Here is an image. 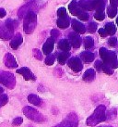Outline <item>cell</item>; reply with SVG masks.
Masks as SVG:
<instances>
[{
  "label": "cell",
  "mask_w": 118,
  "mask_h": 127,
  "mask_svg": "<svg viewBox=\"0 0 118 127\" xmlns=\"http://www.w3.org/2000/svg\"><path fill=\"white\" fill-rule=\"evenodd\" d=\"M105 120H106V107L104 105H100L87 119V125L95 126L101 122H104Z\"/></svg>",
  "instance_id": "6da1fadb"
},
{
  "label": "cell",
  "mask_w": 118,
  "mask_h": 127,
  "mask_svg": "<svg viewBox=\"0 0 118 127\" xmlns=\"http://www.w3.org/2000/svg\"><path fill=\"white\" fill-rule=\"evenodd\" d=\"M99 53H100L101 59L102 60L103 63L109 65L112 69L118 68V59L116 54L114 51H110L104 47H101V48H100Z\"/></svg>",
  "instance_id": "7a4b0ae2"
},
{
  "label": "cell",
  "mask_w": 118,
  "mask_h": 127,
  "mask_svg": "<svg viewBox=\"0 0 118 127\" xmlns=\"http://www.w3.org/2000/svg\"><path fill=\"white\" fill-rule=\"evenodd\" d=\"M37 24V15L34 11H30L24 17L23 21V29L27 34H31L33 32Z\"/></svg>",
  "instance_id": "3957f363"
},
{
  "label": "cell",
  "mask_w": 118,
  "mask_h": 127,
  "mask_svg": "<svg viewBox=\"0 0 118 127\" xmlns=\"http://www.w3.org/2000/svg\"><path fill=\"white\" fill-rule=\"evenodd\" d=\"M23 113L28 119L33 121L35 123H42L44 121V117L42 116L37 109H35L32 107H24L23 108Z\"/></svg>",
  "instance_id": "277c9868"
},
{
  "label": "cell",
  "mask_w": 118,
  "mask_h": 127,
  "mask_svg": "<svg viewBox=\"0 0 118 127\" xmlns=\"http://www.w3.org/2000/svg\"><path fill=\"white\" fill-rule=\"evenodd\" d=\"M0 84L7 86V88L13 89L16 85L15 76L11 72L2 71V72H0Z\"/></svg>",
  "instance_id": "5b68a950"
},
{
  "label": "cell",
  "mask_w": 118,
  "mask_h": 127,
  "mask_svg": "<svg viewBox=\"0 0 118 127\" xmlns=\"http://www.w3.org/2000/svg\"><path fill=\"white\" fill-rule=\"evenodd\" d=\"M78 125H79V118L76 115V113L71 112L67 115L66 119H64L60 124L54 127H78Z\"/></svg>",
  "instance_id": "8992f818"
},
{
  "label": "cell",
  "mask_w": 118,
  "mask_h": 127,
  "mask_svg": "<svg viewBox=\"0 0 118 127\" xmlns=\"http://www.w3.org/2000/svg\"><path fill=\"white\" fill-rule=\"evenodd\" d=\"M67 65L75 72H79L83 69V65H82V62H81V60L79 58H77V57L71 58L67 61Z\"/></svg>",
  "instance_id": "52a82bcc"
},
{
  "label": "cell",
  "mask_w": 118,
  "mask_h": 127,
  "mask_svg": "<svg viewBox=\"0 0 118 127\" xmlns=\"http://www.w3.org/2000/svg\"><path fill=\"white\" fill-rule=\"evenodd\" d=\"M37 5H38V2L37 1H31L30 3L26 4L25 6L21 7L20 9L19 10V17L20 18H24L26 14L30 12V11H34V7H37Z\"/></svg>",
  "instance_id": "ba28073f"
},
{
  "label": "cell",
  "mask_w": 118,
  "mask_h": 127,
  "mask_svg": "<svg viewBox=\"0 0 118 127\" xmlns=\"http://www.w3.org/2000/svg\"><path fill=\"white\" fill-rule=\"evenodd\" d=\"M17 73L21 74L26 81H30V80L35 81V80H36V76H35L34 74L31 72V70L27 67H22V68H20V69L17 70Z\"/></svg>",
  "instance_id": "9c48e42d"
},
{
  "label": "cell",
  "mask_w": 118,
  "mask_h": 127,
  "mask_svg": "<svg viewBox=\"0 0 118 127\" xmlns=\"http://www.w3.org/2000/svg\"><path fill=\"white\" fill-rule=\"evenodd\" d=\"M68 9H69L71 14L74 15V16H78V17H79L82 13L85 12V10L82 9V8L79 7V3H78L77 1H75V0H73V1L68 5Z\"/></svg>",
  "instance_id": "30bf717a"
},
{
  "label": "cell",
  "mask_w": 118,
  "mask_h": 127,
  "mask_svg": "<svg viewBox=\"0 0 118 127\" xmlns=\"http://www.w3.org/2000/svg\"><path fill=\"white\" fill-rule=\"evenodd\" d=\"M13 35H14V32L10 31L5 23L0 24V38H2L3 40H9L13 37Z\"/></svg>",
  "instance_id": "8fae6325"
},
{
  "label": "cell",
  "mask_w": 118,
  "mask_h": 127,
  "mask_svg": "<svg viewBox=\"0 0 118 127\" xmlns=\"http://www.w3.org/2000/svg\"><path fill=\"white\" fill-rule=\"evenodd\" d=\"M4 63L5 66L7 68H10V69H14V68L18 67V63L16 60H15L14 56L11 53H7L5 55L4 58Z\"/></svg>",
  "instance_id": "7c38bea8"
},
{
  "label": "cell",
  "mask_w": 118,
  "mask_h": 127,
  "mask_svg": "<svg viewBox=\"0 0 118 127\" xmlns=\"http://www.w3.org/2000/svg\"><path fill=\"white\" fill-rule=\"evenodd\" d=\"M68 41H69L70 45L75 48H79L81 45V38L77 32H70L68 34Z\"/></svg>",
  "instance_id": "4fadbf2b"
},
{
  "label": "cell",
  "mask_w": 118,
  "mask_h": 127,
  "mask_svg": "<svg viewBox=\"0 0 118 127\" xmlns=\"http://www.w3.org/2000/svg\"><path fill=\"white\" fill-rule=\"evenodd\" d=\"M54 46H55V40L52 37H50L46 40V42L42 46V53L44 55H47V56L50 55V53L54 49Z\"/></svg>",
  "instance_id": "5bb4252c"
},
{
  "label": "cell",
  "mask_w": 118,
  "mask_h": 127,
  "mask_svg": "<svg viewBox=\"0 0 118 127\" xmlns=\"http://www.w3.org/2000/svg\"><path fill=\"white\" fill-rule=\"evenodd\" d=\"M71 25H72V28L77 33H80V34H83L86 32V27L84 26V24H82L80 21H77V20H73L71 21Z\"/></svg>",
  "instance_id": "9a60e30c"
},
{
  "label": "cell",
  "mask_w": 118,
  "mask_h": 127,
  "mask_svg": "<svg viewBox=\"0 0 118 127\" xmlns=\"http://www.w3.org/2000/svg\"><path fill=\"white\" fill-rule=\"evenodd\" d=\"M56 24L59 28L61 29H66L67 28L70 24V19L69 17L66 15L64 17H58V20L56 21Z\"/></svg>",
  "instance_id": "2e32d148"
},
{
  "label": "cell",
  "mask_w": 118,
  "mask_h": 127,
  "mask_svg": "<svg viewBox=\"0 0 118 127\" xmlns=\"http://www.w3.org/2000/svg\"><path fill=\"white\" fill-rule=\"evenodd\" d=\"M79 5L84 10L90 11L94 9L93 0H80L79 2Z\"/></svg>",
  "instance_id": "e0dca14e"
},
{
  "label": "cell",
  "mask_w": 118,
  "mask_h": 127,
  "mask_svg": "<svg viewBox=\"0 0 118 127\" xmlns=\"http://www.w3.org/2000/svg\"><path fill=\"white\" fill-rule=\"evenodd\" d=\"M22 42H23V38H22V36H21L20 33L19 32V33H17V34L15 35L14 38L11 40V42H10L11 48H12V49H18L19 46L22 44Z\"/></svg>",
  "instance_id": "ac0fdd59"
},
{
  "label": "cell",
  "mask_w": 118,
  "mask_h": 127,
  "mask_svg": "<svg viewBox=\"0 0 118 127\" xmlns=\"http://www.w3.org/2000/svg\"><path fill=\"white\" fill-rule=\"evenodd\" d=\"M58 48L63 52H68L71 48V45L67 39H62L58 42Z\"/></svg>",
  "instance_id": "d6986e66"
},
{
  "label": "cell",
  "mask_w": 118,
  "mask_h": 127,
  "mask_svg": "<svg viewBox=\"0 0 118 127\" xmlns=\"http://www.w3.org/2000/svg\"><path fill=\"white\" fill-rule=\"evenodd\" d=\"M94 58H95L94 54L90 52V51H83L82 53L80 54V59L83 60L84 62H87V63H90L91 61H93Z\"/></svg>",
  "instance_id": "ffe728a7"
},
{
  "label": "cell",
  "mask_w": 118,
  "mask_h": 127,
  "mask_svg": "<svg viewBox=\"0 0 118 127\" xmlns=\"http://www.w3.org/2000/svg\"><path fill=\"white\" fill-rule=\"evenodd\" d=\"M28 101L31 103L32 105H35V106H41L42 103V99L40 98L37 95H34V94H31V95H28Z\"/></svg>",
  "instance_id": "44dd1931"
},
{
  "label": "cell",
  "mask_w": 118,
  "mask_h": 127,
  "mask_svg": "<svg viewBox=\"0 0 118 127\" xmlns=\"http://www.w3.org/2000/svg\"><path fill=\"white\" fill-rule=\"evenodd\" d=\"M83 80L86 82H91L92 80H94L95 78V71L93 69H89L85 71V73L83 74Z\"/></svg>",
  "instance_id": "7402d4cb"
},
{
  "label": "cell",
  "mask_w": 118,
  "mask_h": 127,
  "mask_svg": "<svg viewBox=\"0 0 118 127\" xmlns=\"http://www.w3.org/2000/svg\"><path fill=\"white\" fill-rule=\"evenodd\" d=\"M105 1L104 0H93L94 9H96V12H101L104 10L105 7Z\"/></svg>",
  "instance_id": "603a6c76"
},
{
  "label": "cell",
  "mask_w": 118,
  "mask_h": 127,
  "mask_svg": "<svg viewBox=\"0 0 118 127\" xmlns=\"http://www.w3.org/2000/svg\"><path fill=\"white\" fill-rule=\"evenodd\" d=\"M105 31L107 32V33L109 35H114L115 32H116V27H115V25L113 23V22H108L105 24Z\"/></svg>",
  "instance_id": "cb8c5ba5"
},
{
  "label": "cell",
  "mask_w": 118,
  "mask_h": 127,
  "mask_svg": "<svg viewBox=\"0 0 118 127\" xmlns=\"http://www.w3.org/2000/svg\"><path fill=\"white\" fill-rule=\"evenodd\" d=\"M5 24H6V26H7L10 31L14 32L15 29H17L18 26H19V22H18L17 21H15V20H11V19H9V20H7V21H6Z\"/></svg>",
  "instance_id": "d4e9b609"
},
{
  "label": "cell",
  "mask_w": 118,
  "mask_h": 127,
  "mask_svg": "<svg viewBox=\"0 0 118 127\" xmlns=\"http://www.w3.org/2000/svg\"><path fill=\"white\" fill-rule=\"evenodd\" d=\"M69 57H70L69 52H62V53H60L58 55V57H57V60H58L59 64L64 65L66 62V60H68Z\"/></svg>",
  "instance_id": "484cf974"
},
{
  "label": "cell",
  "mask_w": 118,
  "mask_h": 127,
  "mask_svg": "<svg viewBox=\"0 0 118 127\" xmlns=\"http://www.w3.org/2000/svg\"><path fill=\"white\" fill-rule=\"evenodd\" d=\"M94 46V40L92 37L90 36H87L84 38V46L86 49H90L91 47H93Z\"/></svg>",
  "instance_id": "4316f807"
},
{
  "label": "cell",
  "mask_w": 118,
  "mask_h": 127,
  "mask_svg": "<svg viewBox=\"0 0 118 127\" xmlns=\"http://www.w3.org/2000/svg\"><path fill=\"white\" fill-rule=\"evenodd\" d=\"M117 14V8L113 6H108L107 7V15L110 18H115Z\"/></svg>",
  "instance_id": "83f0119b"
},
{
  "label": "cell",
  "mask_w": 118,
  "mask_h": 127,
  "mask_svg": "<svg viewBox=\"0 0 118 127\" xmlns=\"http://www.w3.org/2000/svg\"><path fill=\"white\" fill-rule=\"evenodd\" d=\"M8 102V95L6 94H1L0 95V108L5 106Z\"/></svg>",
  "instance_id": "f1b7e54d"
},
{
  "label": "cell",
  "mask_w": 118,
  "mask_h": 127,
  "mask_svg": "<svg viewBox=\"0 0 118 127\" xmlns=\"http://www.w3.org/2000/svg\"><path fill=\"white\" fill-rule=\"evenodd\" d=\"M55 60H56V57L50 54L45 59V64L48 65V66H51V65H53V64L55 63Z\"/></svg>",
  "instance_id": "f546056e"
},
{
  "label": "cell",
  "mask_w": 118,
  "mask_h": 127,
  "mask_svg": "<svg viewBox=\"0 0 118 127\" xmlns=\"http://www.w3.org/2000/svg\"><path fill=\"white\" fill-rule=\"evenodd\" d=\"M101 71H103L104 73L108 74V75H111V74H113V69H112L109 65H107V64L103 63L102 64V68H101Z\"/></svg>",
  "instance_id": "4dcf8cb0"
},
{
  "label": "cell",
  "mask_w": 118,
  "mask_h": 127,
  "mask_svg": "<svg viewBox=\"0 0 118 127\" xmlns=\"http://www.w3.org/2000/svg\"><path fill=\"white\" fill-rule=\"evenodd\" d=\"M97 27H98V25L96 22H90V24H89V26H88V31L90 32H91V33H93V32H96Z\"/></svg>",
  "instance_id": "1f68e13d"
},
{
  "label": "cell",
  "mask_w": 118,
  "mask_h": 127,
  "mask_svg": "<svg viewBox=\"0 0 118 127\" xmlns=\"http://www.w3.org/2000/svg\"><path fill=\"white\" fill-rule=\"evenodd\" d=\"M94 18L98 20V21H103L104 18H105V14H104V11H101V12H96L94 14Z\"/></svg>",
  "instance_id": "d6a6232c"
},
{
  "label": "cell",
  "mask_w": 118,
  "mask_h": 127,
  "mask_svg": "<svg viewBox=\"0 0 118 127\" xmlns=\"http://www.w3.org/2000/svg\"><path fill=\"white\" fill-rule=\"evenodd\" d=\"M108 44H109V46H112V47H115V46L117 45V38L115 37V36L111 37V38L108 40Z\"/></svg>",
  "instance_id": "836d02e7"
},
{
  "label": "cell",
  "mask_w": 118,
  "mask_h": 127,
  "mask_svg": "<svg viewBox=\"0 0 118 127\" xmlns=\"http://www.w3.org/2000/svg\"><path fill=\"white\" fill-rule=\"evenodd\" d=\"M66 9L65 7H60L58 10H57V16L58 17H64V16H66Z\"/></svg>",
  "instance_id": "e575fe53"
},
{
  "label": "cell",
  "mask_w": 118,
  "mask_h": 127,
  "mask_svg": "<svg viewBox=\"0 0 118 127\" xmlns=\"http://www.w3.org/2000/svg\"><path fill=\"white\" fill-rule=\"evenodd\" d=\"M22 122H23V120H22L21 117H17V118H15L14 120H13L12 124L15 125V126H19V125H20L22 124Z\"/></svg>",
  "instance_id": "d590c367"
},
{
  "label": "cell",
  "mask_w": 118,
  "mask_h": 127,
  "mask_svg": "<svg viewBox=\"0 0 118 127\" xmlns=\"http://www.w3.org/2000/svg\"><path fill=\"white\" fill-rule=\"evenodd\" d=\"M51 35H52V38L56 41V39L59 37V35H60V32H59L57 30L54 29V30H52V31H51Z\"/></svg>",
  "instance_id": "8d00e7d4"
},
{
  "label": "cell",
  "mask_w": 118,
  "mask_h": 127,
  "mask_svg": "<svg viewBox=\"0 0 118 127\" xmlns=\"http://www.w3.org/2000/svg\"><path fill=\"white\" fill-rule=\"evenodd\" d=\"M33 56L37 59V60H42V53L40 52V50L39 49H33Z\"/></svg>",
  "instance_id": "74e56055"
},
{
  "label": "cell",
  "mask_w": 118,
  "mask_h": 127,
  "mask_svg": "<svg viewBox=\"0 0 118 127\" xmlns=\"http://www.w3.org/2000/svg\"><path fill=\"white\" fill-rule=\"evenodd\" d=\"M102 64H103V62H102V61H101V60H96V62H95V68L97 69L98 71H101Z\"/></svg>",
  "instance_id": "f35d334b"
},
{
  "label": "cell",
  "mask_w": 118,
  "mask_h": 127,
  "mask_svg": "<svg viewBox=\"0 0 118 127\" xmlns=\"http://www.w3.org/2000/svg\"><path fill=\"white\" fill-rule=\"evenodd\" d=\"M89 17H90V16H89V14H88L87 12H84V13H82V14L79 17V19L81 20V21H88V20H89Z\"/></svg>",
  "instance_id": "ab89813d"
},
{
  "label": "cell",
  "mask_w": 118,
  "mask_h": 127,
  "mask_svg": "<svg viewBox=\"0 0 118 127\" xmlns=\"http://www.w3.org/2000/svg\"><path fill=\"white\" fill-rule=\"evenodd\" d=\"M99 34H100L101 37H106V36L108 35L107 32L105 31V29H102V28L99 30Z\"/></svg>",
  "instance_id": "60d3db41"
},
{
  "label": "cell",
  "mask_w": 118,
  "mask_h": 127,
  "mask_svg": "<svg viewBox=\"0 0 118 127\" xmlns=\"http://www.w3.org/2000/svg\"><path fill=\"white\" fill-rule=\"evenodd\" d=\"M110 4L113 7H118V0H110Z\"/></svg>",
  "instance_id": "b9f144b4"
},
{
  "label": "cell",
  "mask_w": 118,
  "mask_h": 127,
  "mask_svg": "<svg viewBox=\"0 0 118 127\" xmlns=\"http://www.w3.org/2000/svg\"><path fill=\"white\" fill-rule=\"evenodd\" d=\"M6 14H7L6 10L4 8H0V18H4L6 16Z\"/></svg>",
  "instance_id": "7bdbcfd3"
},
{
  "label": "cell",
  "mask_w": 118,
  "mask_h": 127,
  "mask_svg": "<svg viewBox=\"0 0 118 127\" xmlns=\"http://www.w3.org/2000/svg\"><path fill=\"white\" fill-rule=\"evenodd\" d=\"M4 91V89L2 88V87H1V86H0V93H2V92Z\"/></svg>",
  "instance_id": "ee69618b"
},
{
  "label": "cell",
  "mask_w": 118,
  "mask_h": 127,
  "mask_svg": "<svg viewBox=\"0 0 118 127\" xmlns=\"http://www.w3.org/2000/svg\"><path fill=\"white\" fill-rule=\"evenodd\" d=\"M116 24L118 25V17H117V19H116Z\"/></svg>",
  "instance_id": "f6af8a7d"
},
{
  "label": "cell",
  "mask_w": 118,
  "mask_h": 127,
  "mask_svg": "<svg viewBox=\"0 0 118 127\" xmlns=\"http://www.w3.org/2000/svg\"><path fill=\"white\" fill-rule=\"evenodd\" d=\"M99 127H113V126H99Z\"/></svg>",
  "instance_id": "bcb514c9"
},
{
  "label": "cell",
  "mask_w": 118,
  "mask_h": 127,
  "mask_svg": "<svg viewBox=\"0 0 118 127\" xmlns=\"http://www.w3.org/2000/svg\"><path fill=\"white\" fill-rule=\"evenodd\" d=\"M104 1H105V2H106V0H104Z\"/></svg>",
  "instance_id": "7dc6e473"
}]
</instances>
